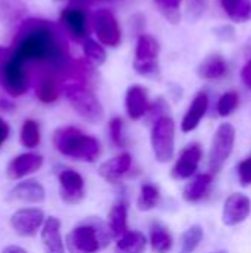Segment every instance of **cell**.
I'll use <instances>...</instances> for the list:
<instances>
[{"mask_svg": "<svg viewBox=\"0 0 251 253\" xmlns=\"http://www.w3.org/2000/svg\"><path fill=\"white\" fill-rule=\"evenodd\" d=\"M92 27L98 40L104 46L117 47L121 42V28L114 13L105 7L98 9L92 15Z\"/></svg>", "mask_w": 251, "mask_h": 253, "instance_id": "cell-9", "label": "cell"}, {"mask_svg": "<svg viewBox=\"0 0 251 253\" xmlns=\"http://www.w3.org/2000/svg\"><path fill=\"white\" fill-rule=\"evenodd\" d=\"M146 239L139 231H127L115 243L114 253H145Z\"/></svg>", "mask_w": 251, "mask_h": 253, "instance_id": "cell-25", "label": "cell"}, {"mask_svg": "<svg viewBox=\"0 0 251 253\" xmlns=\"http://www.w3.org/2000/svg\"><path fill=\"white\" fill-rule=\"evenodd\" d=\"M160 13L170 22L179 24L180 21V0H154Z\"/></svg>", "mask_w": 251, "mask_h": 253, "instance_id": "cell-33", "label": "cell"}, {"mask_svg": "<svg viewBox=\"0 0 251 253\" xmlns=\"http://www.w3.org/2000/svg\"><path fill=\"white\" fill-rule=\"evenodd\" d=\"M238 104H240V96H238V93L234 92V90L226 92V93H223V95L219 98V101H217V107H216L217 114H219L220 117H228V116H231V114L237 110Z\"/></svg>", "mask_w": 251, "mask_h": 253, "instance_id": "cell-34", "label": "cell"}, {"mask_svg": "<svg viewBox=\"0 0 251 253\" xmlns=\"http://www.w3.org/2000/svg\"><path fill=\"white\" fill-rule=\"evenodd\" d=\"M30 73L27 64L21 61L10 47L0 46V86L13 96H22L30 89Z\"/></svg>", "mask_w": 251, "mask_h": 253, "instance_id": "cell-4", "label": "cell"}, {"mask_svg": "<svg viewBox=\"0 0 251 253\" xmlns=\"http://www.w3.org/2000/svg\"><path fill=\"white\" fill-rule=\"evenodd\" d=\"M10 49L25 64H38L46 70L59 71L64 77L71 62L68 44L61 31L49 21H24L12 42Z\"/></svg>", "mask_w": 251, "mask_h": 253, "instance_id": "cell-1", "label": "cell"}, {"mask_svg": "<svg viewBox=\"0 0 251 253\" xmlns=\"http://www.w3.org/2000/svg\"><path fill=\"white\" fill-rule=\"evenodd\" d=\"M52 142L58 153L77 162L93 163L102 153L101 144L96 138L74 126L58 127L52 135Z\"/></svg>", "mask_w": 251, "mask_h": 253, "instance_id": "cell-3", "label": "cell"}, {"mask_svg": "<svg viewBox=\"0 0 251 253\" xmlns=\"http://www.w3.org/2000/svg\"><path fill=\"white\" fill-rule=\"evenodd\" d=\"M175 135L176 126L170 116H164L152 123L151 147L157 162L167 163L175 157Z\"/></svg>", "mask_w": 251, "mask_h": 253, "instance_id": "cell-6", "label": "cell"}, {"mask_svg": "<svg viewBox=\"0 0 251 253\" xmlns=\"http://www.w3.org/2000/svg\"><path fill=\"white\" fill-rule=\"evenodd\" d=\"M58 179L59 196L64 203L74 206L84 199V179L78 172L72 169H64L61 170Z\"/></svg>", "mask_w": 251, "mask_h": 253, "instance_id": "cell-12", "label": "cell"}, {"mask_svg": "<svg viewBox=\"0 0 251 253\" xmlns=\"http://www.w3.org/2000/svg\"><path fill=\"white\" fill-rule=\"evenodd\" d=\"M241 79H243L244 84L251 90V59H249L247 64L243 67V70H241Z\"/></svg>", "mask_w": 251, "mask_h": 253, "instance_id": "cell-39", "label": "cell"}, {"mask_svg": "<svg viewBox=\"0 0 251 253\" xmlns=\"http://www.w3.org/2000/svg\"><path fill=\"white\" fill-rule=\"evenodd\" d=\"M167 111H169V107H167V104L164 102V99H157L154 104H151V107H149V111H148V117H149V120H152V123H155L158 119H161V117H164V116H169L167 114Z\"/></svg>", "mask_w": 251, "mask_h": 253, "instance_id": "cell-37", "label": "cell"}, {"mask_svg": "<svg viewBox=\"0 0 251 253\" xmlns=\"http://www.w3.org/2000/svg\"><path fill=\"white\" fill-rule=\"evenodd\" d=\"M213 253H228L226 251H217V252H213Z\"/></svg>", "mask_w": 251, "mask_h": 253, "instance_id": "cell-42", "label": "cell"}, {"mask_svg": "<svg viewBox=\"0 0 251 253\" xmlns=\"http://www.w3.org/2000/svg\"><path fill=\"white\" fill-rule=\"evenodd\" d=\"M235 127L231 123H222L213 136L210 153H209V168L212 173H217L222 170L229 156L232 154L235 144Z\"/></svg>", "mask_w": 251, "mask_h": 253, "instance_id": "cell-8", "label": "cell"}, {"mask_svg": "<svg viewBox=\"0 0 251 253\" xmlns=\"http://www.w3.org/2000/svg\"><path fill=\"white\" fill-rule=\"evenodd\" d=\"M160 190L152 184H143L138 197V209L142 212H149L160 203Z\"/></svg>", "mask_w": 251, "mask_h": 253, "instance_id": "cell-28", "label": "cell"}, {"mask_svg": "<svg viewBox=\"0 0 251 253\" xmlns=\"http://www.w3.org/2000/svg\"><path fill=\"white\" fill-rule=\"evenodd\" d=\"M46 215L38 208H22L10 216L12 230L21 237L36 236L44 225Z\"/></svg>", "mask_w": 251, "mask_h": 253, "instance_id": "cell-10", "label": "cell"}, {"mask_svg": "<svg viewBox=\"0 0 251 253\" xmlns=\"http://www.w3.org/2000/svg\"><path fill=\"white\" fill-rule=\"evenodd\" d=\"M83 52H84L87 62L92 64L93 67H99V65L105 64V61H107V52H105L104 46L93 39H87L83 42Z\"/></svg>", "mask_w": 251, "mask_h": 253, "instance_id": "cell-31", "label": "cell"}, {"mask_svg": "<svg viewBox=\"0 0 251 253\" xmlns=\"http://www.w3.org/2000/svg\"><path fill=\"white\" fill-rule=\"evenodd\" d=\"M86 1H101V0H86Z\"/></svg>", "mask_w": 251, "mask_h": 253, "instance_id": "cell-43", "label": "cell"}, {"mask_svg": "<svg viewBox=\"0 0 251 253\" xmlns=\"http://www.w3.org/2000/svg\"><path fill=\"white\" fill-rule=\"evenodd\" d=\"M215 33L223 42H232L235 39V30L232 25H222V27L216 28Z\"/></svg>", "mask_w": 251, "mask_h": 253, "instance_id": "cell-38", "label": "cell"}, {"mask_svg": "<svg viewBox=\"0 0 251 253\" xmlns=\"http://www.w3.org/2000/svg\"><path fill=\"white\" fill-rule=\"evenodd\" d=\"M19 139H21V144L28 148V150H33L36 147H38L40 144V126L36 120L33 119H27L24 123H22V127H21V135H19Z\"/></svg>", "mask_w": 251, "mask_h": 253, "instance_id": "cell-29", "label": "cell"}, {"mask_svg": "<svg viewBox=\"0 0 251 253\" xmlns=\"http://www.w3.org/2000/svg\"><path fill=\"white\" fill-rule=\"evenodd\" d=\"M228 71L225 58L220 53L209 55L198 67V76L204 80H219Z\"/></svg>", "mask_w": 251, "mask_h": 253, "instance_id": "cell-24", "label": "cell"}, {"mask_svg": "<svg viewBox=\"0 0 251 253\" xmlns=\"http://www.w3.org/2000/svg\"><path fill=\"white\" fill-rule=\"evenodd\" d=\"M132 168V156L129 153H121L99 166V175L108 184H118Z\"/></svg>", "mask_w": 251, "mask_h": 253, "instance_id": "cell-19", "label": "cell"}, {"mask_svg": "<svg viewBox=\"0 0 251 253\" xmlns=\"http://www.w3.org/2000/svg\"><path fill=\"white\" fill-rule=\"evenodd\" d=\"M203 237H204L203 227H200V225L189 227L180 236V251H179V253H194L195 249L200 246Z\"/></svg>", "mask_w": 251, "mask_h": 253, "instance_id": "cell-30", "label": "cell"}, {"mask_svg": "<svg viewBox=\"0 0 251 253\" xmlns=\"http://www.w3.org/2000/svg\"><path fill=\"white\" fill-rule=\"evenodd\" d=\"M209 110V96L206 92H200L195 95V98L192 99L186 114L182 119L180 123V129L185 133H189L192 130H195L200 125V122L203 120V117L206 116Z\"/></svg>", "mask_w": 251, "mask_h": 253, "instance_id": "cell-21", "label": "cell"}, {"mask_svg": "<svg viewBox=\"0 0 251 253\" xmlns=\"http://www.w3.org/2000/svg\"><path fill=\"white\" fill-rule=\"evenodd\" d=\"M213 182L212 173H200L194 176L183 188V199L188 203H197L200 202L209 191L210 185Z\"/></svg>", "mask_w": 251, "mask_h": 253, "instance_id": "cell-23", "label": "cell"}, {"mask_svg": "<svg viewBox=\"0 0 251 253\" xmlns=\"http://www.w3.org/2000/svg\"><path fill=\"white\" fill-rule=\"evenodd\" d=\"M251 213V202L246 194L234 193L231 194L225 205L222 212V221L228 227H235L241 222H244Z\"/></svg>", "mask_w": 251, "mask_h": 253, "instance_id": "cell-14", "label": "cell"}, {"mask_svg": "<svg viewBox=\"0 0 251 253\" xmlns=\"http://www.w3.org/2000/svg\"><path fill=\"white\" fill-rule=\"evenodd\" d=\"M149 245L152 253H169L173 248V237L166 227L155 222L149 231Z\"/></svg>", "mask_w": 251, "mask_h": 253, "instance_id": "cell-26", "label": "cell"}, {"mask_svg": "<svg viewBox=\"0 0 251 253\" xmlns=\"http://www.w3.org/2000/svg\"><path fill=\"white\" fill-rule=\"evenodd\" d=\"M44 163V159L38 153H22L15 156L7 168H6V175L10 181H19L31 173H36Z\"/></svg>", "mask_w": 251, "mask_h": 253, "instance_id": "cell-13", "label": "cell"}, {"mask_svg": "<svg viewBox=\"0 0 251 253\" xmlns=\"http://www.w3.org/2000/svg\"><path fill=\"white\" fill-rule=\"evenodd\" d=\"M64 93L72 110L89 123H99L104 119V107L89 84L77 80H67Z\"/></svg>", "mask_w": 251, "mask_h": 253, "instance_id": "cell-5", "label": "cell"}, {"mask_svg": "<svg viewBox=\"0 0 251 253\" xmlns=\"http://www.w3.org/2000/svg\"><path fill=\"white\" fill-rule=\"evenodd\" d=\"M41 246L44 253H67L65 242L61 234V221L56 216H49L40 230Z\"/></svg>", "mask_w": 251, "mask_h": 253, "instance_id": "cell-18", "label": "cell"}, {"mask_svg": "<svg viewBox=\"0 0 251 253\" xmlns=\"http://www.w3.org/2000/svg\"><path fill=\"white\" fill-rule=\"evenodd\" d=\"M151 102L148 99V92L141 84H133L126 92V110L132 120H139L145 117L149 111Z\"/></svg>", "mask_w": 251, "mask_h": 253, "instance_id": "cell-20", "label": "cell"}, {"mask_svg": "<svg viewBox=\"0 0 251 253\" xmlns=\"http://www.w3.org/2000/svg\"><path fill=\"white\" fill-rule=\"evenodd\" d=\"M9 133H10V127H9V125H7V123L0 117V147L7 141Z\"/></svg>", "mask_w": 251, "mask_h": 253, "instance_id": "cell-40", "label": "cell"}, {"mask_svg": "<svg viewBox=\"0 0 251 253\" xmlns=\"http://www.w3.org/2000/svg\"><path fill=\"white\" fill-rule=\"evenodd\" d=\"M64 77L59 71L55 70H46L36 86V96L43 104H52L55 102L61 92H64Z\"/></svg>", "mask_w": 251, "mask_h": 253, "instance_id": "cell-16", "label": "cell"}, {"mask_svg": "<svg viewBox=\"0 0 251 253\" xmlns=\"http://www.w3.org/2000/svg\"><path fill=\"white\" fill-rule=\"evenodd\" d=\"M7 197L9 200H13V202L37 205V203L44 202L46 191H44V187L37 179H25V181H19L18 184H15L10 188Z\"/></svg>", "mask_w": 251, "mask_h": 253, "instance_id": "cell-17", "label": "cell"}, {"mask_svg": "<svg viewBox=\"0 0 251 253\" xmlns=\"http://www.w3.org/2000/svg\"><path fill=\"white\" fill-rule=\"evenodd\" d=\"M115 240L108 222L90 216L77 224L65 239L67 253H98Z\"/></svg>", "mask_w": 251, "mask_h": 253, "instance_id": "cell-2", "label": "cell"}, {"mask_svg": "<svg viewBox=\"0 0 251 253\" xmlns=\"http://www.w3.org/2000/svg\"><path fill=\"white\" fill-rule=\"evenodd\" d=\"M59 21L65 31L77 42H84L89 37L90 28H89V16L84 9L78 6H70L65 7L61 12Z\"/></svg>", "mask_w": 251, "mask_h": 253, "instance_id": "cell-11", "label": "cell"}, {"mask_svg": "<svg viewBox=\"0 0 251 253\" xmlns=\"http://www.w3.org/2000/svg\"><path fill=\"white\" fill-rule=\"evenodd\" d=\"M127 211H129V203L123 199L117 200L109 213H108V225L115 237V240H118L120 237H123L129 230H127Z\"/></svg>", "mask_w": 251, "mask_h": 253, "instance_id": "cell-22", "label": "cell"}, {"mask_svg": "<svg viewBox=\"0 0 251 253\" xmlns=\"http://www.w3.org/2000/svg\"><path fill=\"white\" fill-rule=\"evenodd\" d=\"M0 253H28V252H27L24 248H21V246H16V245H9V246L3 248Z\"/></svg>", "mask_w": 251, "mask_h": 253, "instance_id": "cell-41", "label": "cell"}, {"mask_svg": "<svg viewBox=\"0 0 251 253\" xmlns=\"http://www.w3.org/2000/svg\"><path fill=\"white\" fill-rule=\"evenodd\" d=\"M201 157H203L201 145L197 142L189 144L185 150H182L179 159L176 160L172 169V176L175 179H189L192 175H195L200 166Z\"/></svg>", "mask_w": 251, "mask_h": 253, "instance_id": "cell-15", "label": "cell"}, {"mask_svg": "<svg viewBox=\"0 0 251 253\" xmlns=\"http://www.w3.org/2000/svg\"><path fill=\"white\" fill-rule=\"evenodd\" d=\"M25 12L21 0H0V19L3 22H15Z\"/></svg>", "mask_w": 251, "mask_h": 253, "instance_id": "cell-32", "label": "cell"}, {"mask_svg": "<svg viewBox=\"0 0 251 253\" xmlns=\"http://www.w3.org/2000/svg\"><path fill=\"white\" fill-rule=\"evenodd\" d=\"M238 179L243 187H250L251 185V156L246 157L240 165H238Z\"/></svg>", "mask_w": 251, "mask_h": 253, "instance_id": "cell-36", "label": "cell"}, {"mask_svg": "<svg viewBox=\"0 0 251 253\" xmlns=\"http://www.w3.org/2000/svg\"><path fill=\"white\" fill-rule=\"evenodd\" d=\"M109 138L115 147H124V136H123V120L120 117H114L109 120L108 125Z\"/></svg>", "mask_w": 251, "mask_h": 253, "instance_id": "cell-35", "label": "cell"}, {"mask_svg": "<svg viewBox=\"0 0 251 253\" xmlns=\"http://www.w3.org/2000/svg\"><path fill=\"white\" fill-rule=\"evenodd\" d=\"M220 4L235 22H244L251 18V0H220Z\"/></svg>", "mask_w": 251, "mask_h": 253, "instance_id": "cell-27", "label": "cell"}, {"mask_svg": "<svg viewBox=\"0 0 251 253\" xmlns=\"http://www.w3.org/2000/svg\"><path fill=\"white\" fill-rule=\"evenodd\" d=\"M160 44L149 34H141L136 42L133 68L143 77H158L160 74Z\"/></svg>", "mask_w": 251, "mask_h": 253, "instance_id": "cell-7", "label": "cell"}]
</instances>
